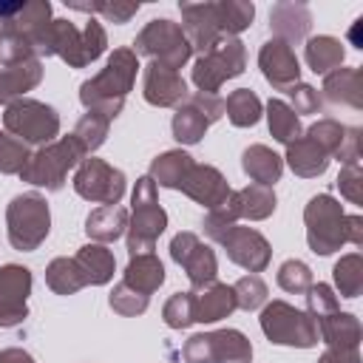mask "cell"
<instances>
[{
  "mask_svg": "<svg viewBox=\"0 0 363 363\" xmlns=\"http://www.w3.org/2000/svg\"><path fill=\"white\" fill-rule=\"evenodd\" d=\"M85 156H88L85 147L71 133V136L54 139L45 147H40L37 153H31L28 162L23 164L20 176L28 184H37V187H45V190H60L65 184V173L74 164H79Z\"/></svg>",
  "mask_w": 363,
  "mask_h": 363,
  "instance_id": "cell-3",
  "label": "cell"
},
{
  "mask_svg": "<svg viewBox=\"0 0 363 363\" xmlns=\"http://www.w3.org/2000/svg\"><path fill=\"white\" fill-rule=\"evenodd\" d=\"M320 363H360V357H357V349H332L329 346V352L320 357Z\"/></svg>",
  "mask_w": 363,
  "mask_h": 363,
  "instance_id": "cell-52",
  "label": "cell"
},
{
  "mask_svg": "<svg viewBox=\"0 0 363 363\" xmlns=\"http://www.w3.org/2000/svg\"><path fill=\"white\" fill-rule=\"evenodd\" d=\"M167 227V213L159 207L156 184L150 176H142L133 190V218L128 224V250L133 255H147L156 247V238Z\"/></svg>",
  "mask_w": 363,
  "mask_h": 363,
  "instance_id": "cell-4",
  "label": "cell"
},
{
  "mask_svg": "<svg viewBox=\"0 0 363 363\" xmlns=\"http://www.w3.org/2000/svg\"><path fill=\"white\" fill-rule=\"evenodd\" d=\"M306 62L315 74H332L343 62V45L335 37H312L306 43Z\"/></svg>",
  "mask_w": 363,
  "mask_h": 363,
  "instance_id": "cell-32",
  "label": "cell"
},
{
  "mask_svg": "<svg viewBox=\"0 0 363 363\" xmlns=\"http://www.w3.org/2000/svg\"><path fill=\"white\" fill-rule=\"evenodd\" d=\"M31 51L37 57H62L71 68H85L105 51V28L91 20L85 28H77L68 20H51L45 31L31 43Z\"/></svg>",
  "mask_w": 363,
  "mask_h": 363,
  "instance_id": "cell-2",
  "label": "cell"
},
{
  "mask_svg": "<svg viewBox=\"0 0 363 363\" xmlns=\"http://www.w3.org/2000/svg\"><path fill=\"white\" fill-rule=\"evenodd\" d=\"M221 244H224L230 261H235L238 267L250 269L252 275L261 272V269L269 264V244H267V238H264L258 230H252V227H238V224H235V227L221 238Z\"/></svg>",
  "mask_w": 363,
  "mask_h": 363,
  "instance_id": "cell-14",
  "label": "cell"
},
{
  "mask_svg": "<svg viewBox=\"0 0 363 363\" xmlns=\"http://www.w3.org/2000/svg\"><path fill=\"white\" fill-rule=\"evenodd\" d=\"M244 43L238 37H221L207 54H201L193 65V82L201 94H216L227 79L244 71Z\"/></svg>",
  "mask_w": 363,
  "mask_h": 363,
  "instance_id": "cell-9",
  "label": "cell"
},
{
  "mask_svg": "<svg viewBox=\"0 0 363 363\" xmlns=\"http://www.w3.org/2000/svg\"><path fill=\"white\" fill-rule=\"evenodd\" d=\"M28 292H31V272L26 267L9 264L0 269V326H17L26 320Z\"/></svg>",
  "mask_w": 363,
  "mask_h": 363,
  "instance_id": "cell-13",
  "label": "cell"
},
{
  "mask_svg": "<svg viewBox=\"0 0 363 363\" xmlns=\"http://www.w3.org/2000/svg\"><path fill=\"white\" fill-rule=\"evenodd\" d=\"M210 122H216V119H221L224 116V99L221 96H216V94H193V96H187Z\"/></svg>",
  "mask_w": 363,
  "mask_h": 363,
  "instance_id": "cell-51",
  "label": "cell"
},
{
  "mask_svg": "<svg viewBox=\"0 0 363 363\" xmlns=\"http://www.w3.org/2000/svg\"><path fill=\"white\" fill-rule=\"evenodd\" d=\"M337 184H340V193L349 201L360 204V167L357 164H346L340 170V176H337Z\"/></svg>",
  "mask_w": 363,
  "mask_h": 363,
  "instance_id": "cell-50",
  "label": "cell"
},
{
  "mask_svg": "<svg viewBox=\"0 0 363 363\" xmlns=\"http://www.w3.org/2000/svg\"><path fill=\"white\" fill-rule=\"evenodd\" d=\"M210 349H213V363H250L252 360V346L238 329L210 332Z\"/></svg>",
  "mask_w": 363,
  "mask_h": 363,
  "instance_id": "cell-29",
  "label": "cell"
},
{
  "mask_svg": "<svg viewBox=\"0 0 363 363\" xmlns=\"http://www.w3.org/2000/svg\"><path fill=\"white\" fill-rule=\"evenodd\" d=\"M128 230V210L122 204H102L96 207L88 221H85V233L96 241V244H111L116 241L122 233Z\"/></svg>",
  "mask_w": 363,
  "mask_h": 363,
  "instance_id": "cell-23",
  "label": "cell"
},
{
  "mask_svg": "<svg viewBox=\"0 0 363 363\" xmlns=\"http://www.w3.org/2000/svg\"><path fill=\"white\" fill-rule=\"evenodd\" d=\"M360 23L363 20H354V26H352V31H349V37H352V43L360 48Z\"/></svg>",
  "mask_w": 363,
  "mask_h": 363,
  "instance_id": "cell-55",
  "label": "cell"
},
{
  "mask_svg": "<svg viewBox=\"0 0 363 363\" xmlns=\"http://www.w3.org/2000/svg\"><path fill=\"white\" fill-rule=\"evenodd\" d=\"M238 218H241V210H238V193H230L227 201H221L218 207L207 210V216H204V233H207L210 238L221 241V238L235 227Z\"/></svg>",
  "mask_w": 363,
  "mask_h": 363,
  "instance_id": "cell-37",
  "label": "cell"
},
{
  "mask_svg": "<svg viewBox=\"0 0 363 363\" xmlns=\"http://www.w3.org/2000/svg\"><path fill=\"white\" fill-rule=\"evenodd\" d=\"M125 284H128L130 289L142 292V295L156 292V289L164 284V267H162V261H159L153 252H147V255H133L130 264H128V269H125Z\"/></svg>",
  "mask_w": 363,
  "mask_h": 363,
  "instance_id": "cell-28",
  "label": "cell"
},
{
  "mask_svg": "<svg viewBox=\"0 0 363 363\" xmlns=\"http://www.w3.org/2000/svg\"><path fill=\"white\" fill-rule=\"evenodd\" d=\"M170 255H173L176 264L184 267V272H187V278H190V284L196 289H204L207 284L216 281V272H218L216 252L210 247H204L196 233H179V235H173Z\"/></svg>",
  "mask_w": 363,
  "mask_h": 363,
  "instance_id": "cell-12",
  "label": "cell"
},
{
  "mask_svg": "<svg viewBox=\"0 0 363 363\" xmlns=\"http://www.w3.org/2000/svg\"><path fill=\"white\" fill-rule=\"evenodd\" d=\"M145 99L156 108L182 105L187 99V82L182 79L179 71L164 68L159 62H150L145 68Z\"/></svg>",
  "mask_w": 363,
  "mask_h": 363,
  "instance_id": "cell-17",
  "label": "cell"
},
{
  "mask_svg": "<svg viewBox=\"0 0 363 363\" xmlns=\"http://www.w3.org/2000/svg\"><path fill=\"white\" fill-rule=\"evenodd\" d=\"M306 303H309V315L318 320V318H326L332 312H337V295L332 292L329 284H312L309 292H306Z\"/></svg>",
  "mask_w": 363,
  "mask_h": 363,
  "instance_id": "cell-46",
  "label": "cell"
},
{
  "mask_svg": "<svg viewBox=\"0 0 363 363\" xmlns=\"http://www.w3.org/2000/svg\"><path fill=\"white\" fill-rule=\"evenodd\" d=\"M306 241L312 247V252L329 255L335 250H340V244L346 241V216L340 210V204L332 196H315L306 210Z\"/></svg>",
  "mask_w": 363,
  "mask_h": 363,
  "instance_id": "cell-10",
  "label": "cell"
},
{
  "mask_svg": "<svg viewBox=\"0 0 363 363\" xmlns=\"http://www.w3.org/2000/svg\"><path fill=\"white\" fill-rule=\"evenodd\" d=\"M267 119H269V130L278 142L292 145L301 139V122L295 116V111L284 102V99H269L267 105Z\"/></svg>",
  "mask_w": 363,
  "mask_h": 363,
  "instance_id": "cell-34",
  "label": "cell"
},
{
  "mask_svg": "<svg viewBox=\"0 0 363 363\" xmlns=\"http://www.w3.org/2000/svg\"><path fill=\"white\" fill-rule=\"evenodd\" d=\"M179 190H184L193 201H199V204L207 207V210L218 207V204L227 201V196L233 193L230 184L224 182V176H221L216 167H210V164H193V167L187 170V176H184V182H182Z\"/></svg>",
  "mask_w": 363,
  "mask_h": 363,
  "instance_id": "cell-18",
  "label": "cell"
},
{
  "mask_svg": "<svg viewBox=\"0 0 363 363\" xmlns=\"http://www.w3.org/2000/svg\"><path fill=\"white\" fill-rule=\"evenodd\" d=\"M162 318L170 329H187L196 320V292H176L162 309Z\"/></svg>",
  "mask_w": 363,
  "mask_h": 363,
  "instance_id": "cell-40",
  "label": "cell"
},
{
  "mask_svg": "<svg viewBox=\"0 0 363 363\" xmlns=\"http://www.w3.org/2000/svg\"><path fill=\"white\" fill-rule=\"evenodd\" d=\"M233 292H235V303H238L241 309H258V306L267 301V284H264L258 275H244V278L233 286Z\"/></svg>",
  "mask_w": 363,
  "mask_h": 363,
  "instance_id": "cell-45",
  "label": "cell"
},
{
  "mask_svg": "<svg viewBox=\"0 0 363 363\" xmlns=\"http://www.w3.org/2000/svg\"><path fill=\"white\" fill-rule=\"evenodd\" d=\"M278 286L286 289V292H295V295L309 292V286H312V269H309L303 261L289 258V261H284L281 269H278Z\"/></svg>",
  "mask_w": 363,
  "mask_h": 363,
  "instance_id": "cell-42",
  "label": "cell"
},
{
  "mask_svg": "<svg viewBox=\"0 0 363 363\" xmlns=\"http://www.w3.org/2000/svg\"><path fill=\"white\" fill-rule=\"evenodd\" d=\"M323 91L326 99L335 105H349V108L363 105V77L357 68H335L332 74H326Z\"/></svg>",
  "mask_w": 363,
  "mask_h": 363,
  "instance_id": "cell-22",
  "label": "cell"
},
{
  "mask_svg": "<svg viewBox=\"0 0 363 363\" xmlns=\"http://www.w3.org/2000/svg\"><path fill=\"white\" fill-rule=\"evenodd\" d=\"M207 128H210V119L190 99H184V105H179V111L173 116V136L182 145H196Z\"/></svg>",
  "mask_w": 363,
  "mask_h": 363,
  "instance_id": "cell-33",
  "label": "cell"
},
{
  "mask_svg": "<svg viewBox=\"0 0 363 363\" xmlns=\"http://www.w3.org/2000/svg\"><path fill=\"white\" fill-rule=\"evenodd\" d=\"M133 45H136L133 54H145L153 62H159L164 68H173V71H179L190 60V54H193L182 26L173 23V20H150L139 31Z\"/></svg>",
  "mask_w": 363,
  "mask_h": 363,
  "instance_id": "cell-8",
  "label": "cell"
},
{
  "mask_svg": "<svg viewBox=\"0 0 363 363\" xmlns=\"http://www.w3.org/2000/svg\"><path fill=\"white\" fill-rule=\"evenodd\" d=\"M238 210H241V216H247L252 221L267 218L275 210V193H272V187L250 184V187L238 190Z\"/></svg>",
  "mask_w": 363,
  "mask_h": 363,
  "instance_id": "cell-38",
  "label": "cell"
},
{
  "mask_svg": "<svg viewBox=\"0 0 363 363\" xmlns=\"http://www.w3.org/2000/svg\"><path fill=\"white\" fill-rule=\"evenodd\" d=\"M318 337L329 343L332 349H357L360 340V320L349 312H332L326 318H318Z\"/></svg>",
  "mask_w": 363,
  "mask_h": 363,
  "instance_id": "cell-20",
  "label": "cell"
},
{
  "mask_svg": "<svg viewBox=\"0 0 363 363\" xmlns=\"http://www.w3.org/2000/svg\"><path fill=\"white\" fill-rule=\"evenodd\" d=\"M108 122H111V119H105V116L96 113V111H88V113L77 122L74 136H77V142L85 147V153L96 150V147L105 142V136H108Z\"/></svg>",
  "mask_w": 363,
  "mask_h": 363,
  "instance_id": "cell-41",
  "label": "cell"
},
{
  "mask_svg": "<svg viewBox=\"0 0 363 363\" xmlns=\"http://www.w3.org/2000/svg\"><path fill=\"white\" fill-rule=\"evenodd\" d=\"M286 94H289V99H292L289 108L295 111V116H298V113H318V108H320V96H318V91H315L312 85L295 82V85L286 88Z\"/></svg>",
  "mask_w": 363,
  "mask_h": 363,
  "instance_id": "cell-47",
  "label": "cell"
},
{
  "mask_svg": "<svg viewBox=\"0 0 363 363\" xmlns=\"http://www.w3.org/2000/svg\"><path fill=\"white\" fill-rule=\"evenodd\" d=\"M6 224H9V241L14 250H37L51 227L48 204L40 193H23L11 199L6 210Z\"/></svg>",
  "mask_w": 363,
  "mask_h": 363,
  "instance_id": "cell-5",
  "label": "cell"
},
{
  "mask_svg": "<svg viewBox=\"0 0 363 363\" xmlns=\"http://www.w3.org/2000/svg\"><path fill=\"white\" fill-rule=\"evenodd\" d=\"M346 241H352V244H360V241H363L360 218H357V216H349V218H346Z\"/></svg>",
  "mask_w": 363,
  "mask_h": 363,
  "instance_id": "cell-54",
  "label": "cell"
},
{
  "mask_svg": "<svg viewBox=\"0 0 363 363\" xmlns=\"http://www.w3.org/2000/svg\"><path fill=\"white\" fill-rule=\"evenodd\" d=\"M258 65L267 77V82H272V88L278 91H286L289 85L298 82V74H301V65H298V57L292 51L289 43L284 40H267L258 51Z\"/></svg>",
  "mask_w": 363,
  "mask_h": 363,
  "instance_id": "cell-15",
  "label": "cell"
},
{
  "mask_svg": "<svg viewBox=\"0 0 363 363\" xmlns=\"http://www.w3.org/2000/svg\"><path fill=\"white\" fill-rule=\"evenodd\" d=\"M213 17H216L221 37H235L252 23L255 6L247 0H221V3H213Z\"/></svg>",
  "mask_w": 363,
  "mask_h": 363,
  "instance_id": "cell-31",
  "label": "cell"
},
{
  "mask_svg": "<svg viewBox=\"0 0 363 363\" xmlns=\"http://www.w3.org/2000/svg\"><path fill=\"white\" fill-rule=\"evenodd\" d=\"M136 71H139L136 54L130 48H116L108 57V65L96 77L82 82V88H79L82 105L88 111L102 113L105 119H113L122 111V102H125L128 91L133 88Z\"/></svg>",
  "mask_w": 363,
  "mask_h": 363,
  "instance_id": "cell-1",
  "label": "cell"
},
{
  "mask_svg": "<svg viewBox=\"0 0 363 363\" xmlns=\"http://www.w3.org/2000/svg\"><path fill=\"white\" fill-rule=\"evenodd\" d=\"M74 190L88 201L119 204V199L125 196V173L91 156V159H82L74 176Z\"/></svg>",
  "mask_w": 363,
  "mask_h": 363,
  "instance_id": "cell-11",
  "label": "cell"
},
{
  "mask_svg": "<svg viewBox=\"0 0 363 363\" xmlns=\"http://www.w3.org/2000/svg\"><path fill=\"white\" fill-rule=\"evenodd\" d=\"M28 145L20 142L17 136L0 133V173H20L23 164L28 162Z\"/></svg>",
  "mask_w": 363,
  "mask_h": 363,
  "instance_id": "cell-43",
  "label": "cell"
},
{
  "mask_svg": "<svg viewBox=\"0 0 363 363\" xmlns=\"http://www.w3.org/2000/svg\"><path fill=\"white\" fill-rule=\"evenodd\" d=\"M286 162H289V167H292L298 176L312 179V176H320V173L326 170L329 156H326V150L318 147L309 136H301L298 142L286 145Z\"/></svg>",
  "mask_w": 363,
  "mask_h": 363,
  "instance_id": "cell-27",
  "label": "cell"
},
{
  "mask_svg": "<svg viewBox=\"0 0 363 363\" xmlns=\"http://www.w3.org/2000/svg\"><path fill=\"white\" fill-rule=\"evenodd\" d=\"M261 329L272 343L309 349L318 343V323L309 312L289 306L286 301H272L261 312Z\"/></svg>",
  "mask_w": 363,
  "mask_h": 363,
  "instance_id": "cell-7",
  "label": "cell"
},
{
  "mask_svg": "<svg viewBox=\"0 0 363 363\" xmlns=\"http://www.w3.org/2000/svg\"><path fill=\"white\" fill-rule=\"evenodd\" d=\"M224 111H227V116L235 128H250L261 119V99L250 88H238L227 96Z\"/></svg>",
  "mask_w": 363,
  "mask_h": 363,
  "instance_id": "cell-36",
  "label": "cell"
},
{
  "mask_svg": "<svg viewBox=\"0 0 363 363\" xmlns=\"http://www.w3.org/2000/svg\"><path fill=\"white\" fill-rule=\"evenodd\" d=\"M111 309L119 312V315H128V318H130V315H142V312L147 309V295L130 289V286L122 281V284H116L113 292H111Z\"/></svg>",
  "mask_w": 363,
  "mask_h": 363,
  "instance_id": "cell-44",
  "label": "cell"
},
{
  "mask_svg": "<svg viewBox=\"0 0 363 363\" xmlns=\"http://www.w3.org/2000/svg\"><path fill=\"white\" fill-rule=\"evenodd\" d=\"M3 125L26 145H48L60 133L57 111L37 99H14L3 113Z\"/></svg>",
  "mask_w": 363,
  "mask_h": 363,
  "instance_id": "cell-6",
  "label": "cell"
},
{
  "mask_svg": "<svg viewBox=\"0 0 363 363\" xmlns=\"http://www.w3.org/2000/svg\"><path fill=\"white\" fill-rule=\"evenodd\" d=\"M40 79H43V65H40L37 54L3 60V68H0V102L11 105L20 94L31 91Z\"/></svg>",
  "mask_w": 363,
  "mask_h": 363,
  "instance_id": "cell-16",
  "label": "cell"
},
{
  "mask_svg": "<svg viewBox=\"0 0 363 363\" xmlns=\"http://www.w3.org/2000/svg\"><path fill=\"white\" fill-rule=\"evenodd\" d=\"M235 292L233 286L227 284H207L201 295H196V320L201 323H213V320H221L227 318L233 309H235Z\"/></svg>",
  "mask_w": 363,
  "mask_h": 363,
  "instance_id": "cell-26",
  "label": "cell"
},
{
  "mask_svg": "<svg viewBox=\"0 0 363 363\" xmlns=\"http://www.w3.org/2000/svg\"><path fill=\"white\" fill-rule=\"evenodd\" d=\"M241 164H244V173L252 179V184H264V187H272V184L281 179V170H284L281 156L272 153L267 145H252V147H247Z\"/></svg>",
  "mask_w": 363,
  "mask_h": 363,
  "instance_id": "cell-25",
  "label": "cell"
},
{
  "mask_svg": "<svg viewBox=\"0 0 363 363\" xmlns=\"http://www.w3.org/2000/svg\"><path fill=\"white\" fill-rule=\"evenodd\" d=\"M45 284L57 292V295H74L77 289L85 286V278L77 267L74 258H54L45 269Z\"/></svg>",
  "mask_w": 363,
  "mask_h": 363,
  "instance_id": "cell-35",
  "label": "cell"
},
{
  "mask_svg": "<svg viewBox=\"0 0 363 363\" xmlns=\"http://www.w3.org/2000/svg\"><path fill=\"white\" fill-rule=\"evenodd\" d=\"M182 31L190 43V48H199L201 54H207L218 40H221V31L216 26V17H213V3H182Z\"/></svg>",
  "mask_w": 363,
  "mask_h": 363,
  "instance_id": "cell-19",
  "label": "cell"
},
{
  "mask_svg": "<svg viewBox=\"0 0 363 363\" xmlns=\"http://www.w3.org/2000/svg\"><path fill=\"white\" fill-rule=\"evenodd\" d=\"M96 6V14H102L105 20L111 23H128L136 11H139V3H94Z\"/></svg>",
  "mask_w": 363,
  "mask_h": 363,
  "instance_id": "cell-49",
  "label": "cell"
},
{
  "mask_svg": "<svg viewBox=\"0 0 363 363\" xmlns=\"http://www.w3.org/2000/svg\"><path fill=\"white\" fill-rule=\"evenodd\" d=\"M74 261H77V267H79L85 284L99 286V284H108V281L113 278L116 261H113V252H111L105 244H85V247L74 255Z\"/></svg>",
  "mask_w": 363,
  "mask_h": 363,
  "instance_id": "cell-24",
  "label": "cell"
},
{
  "mask_svg": "<svg viewBox=\"0 0 363 363\" xmlns=\"http://www.w3.org/2000/svg\"><path fill=\"white\" fill-rule=\"evenodd\" d=\"M0 363H34V360L23 349H3L0 352Z\"/></svg>",
  "mask_w": 363,
  "mask_h": 363,
  "instance_id": "cell-53",
  "label": "cell"
},
{
  "mask_svg": "<svg viewBox=\"0 0 363 363\" xmlns=\"http://www.w3.org/2000/svg\"><path fill=\"white\" fill-rule=\"evenodd\" d=\"M190 167H193V159L184 150H167V153L153 159L150 179H153L156 187H176L179 190Z\"/></svg>",
  "mask_w": 363,
  "mask_h": 363,
  "instance_id": "cell-30",
  "label": "cell"
},
{
  "mask_svg": "<svg viewBox=\"0 0 363 363\" xmlns=\"http://www.w3.org/2000/svg\"><path fill=\"white\" fill-rule=\"evenodd\" d=\"M182 357L187 363H213V349H210V335H193L184 349H182Z\"/></svg>",
  "mask_w": 363,
  "mask_h": 363,
  "instance_id": "cell-48",
  "label": "cell"
},
{
  "mask_svg": "<svg viewBox=\"0 0 363 363\" xmlns=\"http://www.w3.org/2000/svg\"><path fill=\"white\" fill-rule=\"evenodd\" d=\"M309 23H312L309 9L301 6V3H278L269 11V26L278 34V40H284V43L303 40L306 31H309Z\"/></svg>",
  "mask_w": 363,
  "mask_h": 363,
  "instance_id": "cell-21",
  "label": "cell"
},
{
  "mask_svg": "<svg viewBox=\"0 0 363 363\" xmlns=\"http://www.w3.org/2000/svg\"><path fill=\"white\" fill-rule=\"evenodd\" d=\"M335 284H337L343 298H357L360 295V289H363V261H360L357 252L343 255L335 264Z\"/></svg>",
  "mask_w": 363,
  "mask_h": 363,
  "instance_id": "cell-39",
  "label": "cell"
}]
</instances>
